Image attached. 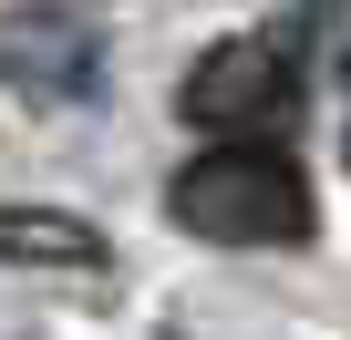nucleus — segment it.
Instances as JSON below:
<instances>
[{
	"label": "nucleus",
	"instance_id": "obj_1",
	"mask_svg": "<svg viewBox=\"0 0 351 340\" xmlns=\"http://www.w3.org/2000/svg\"><path fill=\"white\" fill-rule=\"evenodd\" d=\"M165 217L186 227V237H207V248H300V237L320 227V196H310V176H300L289 144L217 134L207 155L176 165Z\"/></svg>",
	"mask_w": 351,
	"mask_h": 340
},
{
	"label": "nucleus",
	"instance_id": "obj_2",
	"mask_svg": "<svg viewBox=\"0 0 351 340\" xmlns=\"http://www.w3.org/2000/svg\"><path fill=\"white\" fill-rule=\"evenodd\" d=\"M176 103H186L197 134H269V124L300 103V62H289L269 31H238V42H207V52L186 62Z\"/></svg>",
	"mask_w": 351,
	"mask_h": 340
},
{
	"label": "nucleus",
	"instance_id": "obj_3",
	"mask_svg": "<svg viewBox=\"0 0 351 340\" xmlns=\"http://www.w3.org/2000/svg\"><path fill=\"white\" fill-rule=\"evenodd\" d=\"M0 268H104V227L73 207H0Z\"/></svg>",
	"mask_w": 351,
	"mask_h": 340
}]
</instances>
